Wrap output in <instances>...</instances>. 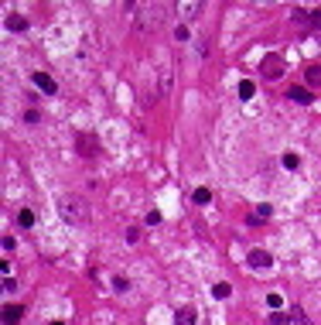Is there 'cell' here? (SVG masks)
Returning <instances> with one entry per match:
<instances>
[{"instance_id":"6da1fadb","label":"cell","mask_w":321,"mask_h":325,"mask_svg":"<svg viewBox=\"0 0 321 325\" xmlns=\"http://www.w3.org/2000/svg\"><path fill=\"white\" fill-rule=\"evenodd\" d=\"M284 72H287V62H284V55H277V52L263 55V62H260V76H263V79H280Z\"/></svg>"},{"instance_id":"7a4b0ae2","label":"cell","mask_w":321,"mask_h":325,"mask_svg":"<svg viewBox=\"0 0 321 325\" xmlns=\"http://www.w3.org/2000/svg\"><path fill=\"white\" fill-rule=\"evenodd\" d=\"M75 151H79V157H99V137L92 134V130H82L79 137H75Z\"/></svg>"},{"instance_id":"3957f363","label":"cell","mask_w":321,"mask_h":325,"mask_svg":"<svg viewBox=\"0 0 321 325\" xmlns=\"http://www.w3.org/2000/svg\"><path fill=\"white\" fill-rule=\"evenodd\" d=\"M62 216H65V223H86V219H89L82 199H65L62 202Z\"/></svg>"},{"instance_id":"277c9868","label":"cell","mask_w":321,"mask_h":325,"mask_svg":"<svg viewBox=\"0 0 321 325\" xmlns=\"http://www.w3.org/2000/svg\"><path fill=\"white\" fill-rule=\"evenodd\" d=\"M246 264H250L253 270H270V267H274V257H270L266 250H250V257H246Z\"/></svg>"},{"instance_id":"5b68a950","label":"cell","mask_w":321,"mask_h":325,"mask_svg":"<svg viewBox=\"0 0 321 325\" xmlns=\"http://www.w3.org/2000/svg\"><path fill=\"white\" fill-rule=\"evenodd\" d=\"M287 100L308 106V103H314V96H311V89H304V86H290V89H287Z\"/></svg>"},{"instance_id":"8992f818","label":"cell","mask_w":321,"mask_h":325,"mask_svg":"<svg viewBox=\"0 0 321 325\" xmlns=\"http://www.w3.org/2000/svg\"><path fill=\"white\" fill-rule=\"evenodd\" d=\"M174 325H195V308H192V305H181V308L174 312Z\"/></svg>"},{"instance_id":"52a82bcc","label":"cell","mask_w":321,"mask_h":325,"mask_svg":"<svg viewBox=\"0 0 321 325\" xmlns=\"http://www.w3.org/2000/svg\"><path fill=\"white\" fill-rule=\"evenodd\" d=\"M35 86H38L41 92H48V96H51V92H58L55 79H51V76H45V72H35Z\"/></svg>"},{"instance_id":"ba28073f","label":"cell","mask_w":321,"mask_h":325,"mask_svg":"<svg viewBox=\"0 0 321 325\" xmlns=\"http://www.w3.org/2000/svg\"><path fill=\"white\" fill-rule=\"evenodd\" d=\"M21 315H24L21 305H4V325H17V322H21Z\"/></svg>"},{"instance_id":"9c48e42d","label":"cell","mask_w":321,"mask_h":325,"mask_svg":"<svg viewBox=\"0 0 321 325\" xmlns=\"http://www.w3.org/2000/svg\"><path fill=\"white\" fill-rule=\"evenodd\" d=\"M304 79H308V86H321V62H311L304 68Z\"/></svg>"},{"instance_id":"30bf717a","label":"cell","mask_w":321,"mask_h":325,"mask_svg":"<svg viewBox=\"0 0 321 325\" xmlns=\"http://www.w3.org/2000/svg\"><path fill=\"white\" fill-rule=\"evenodd\" d=\"M24 28H28L24 14H7V31H24Z\"/></svg>"},{"instance_id":"8fae6325","label":"cell","mask_w":321,"mask_h":325,"mask_svg":"<svg viewBox=\"0 0 321 325\" xmlns=\"http://www.w3.org/2000/svg\"><path fill=\"white\" fill-rule=\"evenodd\" d=\"M178 14L181 17H195V14H202V4H195V0L192 4H178Z\"/></svg>"},{"instance_id":"7c38bea8","label":"cell","mask_w":321,"mask_h":325,"mask_svg":"<svg viewBox=\"0 0 321 325\" xmlns=\"http://www.w3.org/2000/svg\"><path fill=\"white\" fill-rule=\"evenodd\" d=\"M280 165H284L287 171H294V168H298V165H301V154H294V151H287V154L280 157Z\"/></svg>"},{"instance_id":"4fadbf2b","label":"cell","mask_w":321,"mask_h":325,"mask_svg":"<svg viewBox=\"0 0 321 325\" xmlns=\"http://www.w3.org/2000/svg\"><path fill=\"white\" fill-rule=\"evenodd\" d=\"M253 96H256V86H253L250 79H243L239 82V100H253Z\"/></svg>"},{"instance_id":"5bb4252c","label":"cell","mask_w":321,"mask_h":325,"mask_svg":"<svg viewBox=\"0 0 321 325\" xmlns=\"http://www.w3.org/2000/svg\"><path fill=\"white\" fill-rule=\"evenodd\" d=\"M17 223H21L24 229H31V226H35V213H31V209H21V213H17Z\"/></svg>"},{"instance_id":"9a60e30c","label":"cell","mask_w":321,"mask_h":325,"mask_svg":"<svg viewBox=\"0 0 321 325\" xmlns=\"http://www.w3.org/2000/svg\"><path fill=\"white\" fill-rule=\"evenodd\" d=\"M192 199H195V205H205V202H212V192H208V189H195V192H192Z\"/></svg>"},{"instance_id":"2e32d148","label":"cell","mask_w":321,"mask_h":325,"mask_svg":"<svg viewBox=\"0 0 321 325\" xmlns=\"http://www.w3.org/2000/svg\"><path fill=\"white\" fill-rule=\"evenodd\" d=\"M212 294H216L219 301H222V298H229V294H232V288H229V284H226V281H219L216 288H212Z\"/></svg>"},{"instance_id":"e0dca14e","label":"cell","mask_w":321,"mask_h":325,"mask_svg":"<svg viewBox=\"0 0 321 325\" xmlns=\"http://www.w3.org/2000/svg\"><path fill=\"white\" fill-rule=\"evenodd\" d=\"M290 318H294V315H284V312H274V315H270V325H290Z\"/></svg>"},{"instance_id":"ac0fdd59","label":"cell","mask_w":321,"mask_h":325,"mask_svg":"<svg viewBox=\"0 0 321 325\" xmlns=\"http://www.w3.org/2000/svg\"><path fill=\"white\" fill-rule=\"evenodd\" d=\"M266 305H270L274 312H280V305H284V294H266Z\"/></svg>"},{"instance_id":"d6986e66","label":"cell","mask_w":321,"mask_h":325,"mask_svg":"<svg viewBox=\"0 0 321 325\" xmlns=\"http://www.w3.org/2000/svg\"><path fill=\"white\" fill-rule=\"evenodd\" d=\"M174 38H178V41H188V24H178V28H174Z\"/></svg>"},{"instance_id":"ffe728a7","label":"cell","mask_w":321,"mask_h":325,"mask_svg":"<svg viewBox=\"0 0 321 325\" xmlns=\"http://www.w3.org/2000/svg\"><path fill=\"white\" fill-rule=\"evenodd\" d=\"M311 28L321 31V7H318V11H311Z\"/></svg>"},{"instance_id":"44dd1931","label":"cell","mask_w":321,"mask_h":325,"mask_svg":"<svg viewBox=\"0 0 321 325\" xmlns=\"http://www.w3.org/2000/svg\"><path fill=\"white\" fill-rule=\"evenodd\" d=\"M144 223H147V226H157V223H160V213H157V209H150V213H147V219H144Z\"/></svg>"},{"instance_id":"7402d4cb","label":"cell","mask_w":321,"mask_h":325,"mask_svg":"<svg viewBox=\"0 0 321 325\" xmlns=\"http://www.w3.org/2000/svg\"><path fill=\"white\" fill-rule=\"evenodd\" d=\"M137 240H140V229H137V226H133V229H126V243H137Z\"/></svg>"},{"instance_id":"603a6c76","label":"cell","mask_w":321,"mask_h":325,"mask_svg":"<svg viewBox=\"0 0 321 325\" xmlns=\"http://www.w3.org/2000/svg\"><path fill=\"white\" fill-rule=\"evenodd\" d=\"M4 291H17V281H14V277H4Z\"/></svg>"},{"instance_id":"cb8c5ba5","label":"cell","mask_w":321,"mask_h":325,"mask_svg":"<svg viewBox=\"0 0 321 325\" xmlns=\"http://www.w3.org/2000/svg\"><path fill=\"white\" fill-rule=\"evenodd\" d=\"M113 288H116V291H126L130 284H126V277H116V281H113Z\"/></svg>"},{"instance_id":"d4e9b609","label":"cell","mask_w":321,"mask_h":325,"mask_svg":"<svg viewBox=\"0 0 321 325\" xmlns=\"http://www.w3.org/2000/svg\"><path fill=\"white\" fill-rule=\"evenodd\" d=\"M51 325H65V322H51Z\"/></svg>"}]
</instances>
